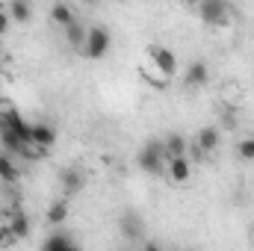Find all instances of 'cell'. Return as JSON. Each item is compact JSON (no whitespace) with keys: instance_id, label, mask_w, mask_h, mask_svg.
<instances>
[{"instance_id":"1","label":"cell","mask_w":254,"mask_h":251,"mask_svg":"<svg viewBox=\"0 0 254 251\" xmlns=\"http://www.w3.org/2000/svg\"><path fill=\"white\" fill-rule=\"evenodd\" d=\"M110 48H113V36H110V30L107 27H101V24H95V27H89V36H86V57L89 60H104L107 54H110Z\"/></svg>"},{"instance_id":"2","label":"cell","mask_w":254,"mask_h":251,"mask_svg":"<svg viewBox=\"0 0 254 251\" xmlns=\"http://www.w3.org/2000/svg\"><path fill=\"white\" fill-rule=\"evenodd\" d=\"M163 163H166V151H163V142H145V148L139 151V169L142 172H151V175H157L160 169H163Z\"/></svg>"},{"instance_id":"3","label":"cell","mask_w":254,"mask_h":251,"mask_svg":"<svg viewBox=\"0 0 254 251\" xmlns=\"http://www.w3.org/2000/svg\"><path fill=\"white\" fill-rule=\"evenodd\" d=\"M228 3L225 0H201L198 3V18L204 21V24H210V27H219V24H225L228 21Z\"/></svg>"},{"instance_id":"4","label":"cell","mask_w":254,"mask_h":251,"mask_svg":"<svg viewBox=\"0 0 254 251\" xmlns=\"http://www.w3.org/2000/svg\"><path fill=\"white\" fill-rule=\"evenodd\" d=\"M148 57H151V63L160 68L163 77L172 80V77L178 74V57H175L169 48H163V45H151V48H148Z\"/></svg>"},{"instance_id":"5","label":"cell","mask_w":254,"mask_h":251,"mask_svg":"<svg viewBox=\"0 0 254 251\" xmlns=\"http://www.w3.org/2000/svg\"><path fill=\"white\" fill-rule=\"evenodd\" d=\"M207 80H210V68H207V63L192 60V63L187 65V71H184V83H187L190 89H201V86H207Z\"/></svg>"},{"instance_id":"6","label":"cell","mask_w":254,"mask_h":251,"mask_svg":"<svg viewBox=\"0 0 254 251\" xmlns=\"http://www.w3.org/2000/svg\"><path fill=\"white\" fill-rule=\"evenodd\" d=\"M30 142H33L36 148L48 151V148L57 145V130L51 125H30Z\"/></svg>"},{"instance_id":"7","label":"cell","mask_w":254,"mask_h":251,"mask_svg":"<svg viewBox=\"0 0 254 251\" xmlns=\"http://www.w3.org/2000/svg\"><path fill=\"white\" fill-rule=\"evenodd\" d=\"M219 142H222L219 127H201V130H198V136H195V148H198L201 154L216 151V148H219Z\"/></svg>"},{"instance_id":"8","label":"cell","mask_w":254,"mask_h":251,"mask_svg":"<svg viewBox=\"0 0 254 251\" xmlns=\"http://www.w3.org/2000/svg\"><path fill=\"white\" fill-rule=\"evenodd\" d=\"M6 228H9L12 240L18 243V240H24V237L30 234V219H27L21 210H9V222H6Z\"/></svg>"},{"instance_id":"9","label":"cell","mask_w":254,"mask_h":251,"mask_svg":"<svg viewBox=\"0 0 254 251\" xmlns=\"http://www.w3.org/2000/svg\"><path fill=\"white\" fill-rule=\"evenodd\" d=\"M0 127H6V130H12L18 139H24V142H30V125L21 119V113L18 110H12L6 119H0Z\"/></svg>"},{"instance_id":"10","label":"cell","mask_w":254,"mask_h":251,"mask_svg":"<svg viewBox=\"0 0 254 251\" xmlns=\"http://www.w3.org/2000/svg\"><path fill=\"white\" fill-rule=\"evenodd\" d=\"M42 251H80V246L68 237V234H51L45 243H42Z\"/></svg>"},{"instance_id":"11","label":"cell","mask_w":254,"mask_h":251,"mask_svg":"<svg viewBox=\"0 0 254 251\" xmlns=\"http://www.w3.org/2000/svg\"><path fill=\"white\" fill-rule=\"evenodd\" d=\"M166 166H169V178H172L175 184H187V181H190L192 166H190L187 157H175V160H169Z\"/></svg>"},{"instance_id":"12","label":"cell","mask_w":254,"mask_h":251,"mask_svg":"<svg viewBox=\"0 0 254 251\" xmlns=\"http://www.w3.org/2000/svg\"><path fill=\"white\" fill-rule=\"evenodd\" d=\"M60 181H63V189L68 195H77V192L83 189V172H80L77 166H68V169H63Z\"/></svg>"},{"instance_id":"13","label":"cell","mask_w":254,"mask_h":251,"mask_svg":"<svg viewBox=\"0 0 254 251\" xmlns=\"http://www.w3.org/2000/svg\"><path fill=\"white\" fill-rule=\"evenodd\" d=\"M163 151H166V163L175 160V157H187V139L181 133H172L166 142H163Z\"/></svg>"},{"instance_id":"14","label":"cell","mask_w":254,"mask_h":251,"mask_svg":"<svg viewBox=\"0 0 254 251\" xmlns=\"http://www.w3.org/2000/svg\"><path fill=\"white\" fill-rule=\"evenodd\" d=\"M122 231L127 234V240H142L145 237V222L136 213H127L125 219H122Z\"/></svg>"},{"instance_id":"15","label":"cell","mask_w":254,"mask_h":251,"mask_svg":"<svg viewBox=\"0 0 254 251\" xmlns=\"http://www.w3.org/2000/svg\"><path fill=\"white\" fill-rule=\"evenodd\" d=\"M86 36H89V30H86L80 21H74V24L65 27V39H68L71 48H86Z\"/></svg>"},{"instance_id":"16","label":"cell","mask_w":254,"mask_h":251,"mask_svg":"<svg viewBox=\"0 0 254 251\" xmlns=\"http://www.w3.org/2000/svg\"><path fill=\"white\" fill-rule=\"evenodd\" d=\"M18 178H21V172L12 163V157L9 154H0V181L3 184H18Z\"/></svg>"},{"instance_id":"17","label":"cell","mask_w":254,"mask_h":251,"mask_svg":"<svg viewBox=\"0 0 254 251\" xmlns=\"http://www.w3.org/2000/svg\"><path fill=\"white\" fill-rule=\"evenodd\" d=\"M51 21L60 24V27H68V24H74L77 18H74V9H71L68 3H57V6L51 9Z\"/></svg>"},{"instance_id":"18","label":"cell","mask_w":254,"mask_h":251,"mask_svg":"<svg viewBox=\"0 0 254 251\" xmlns=\"http://www.w3.org/2000/svg\"><path fill=\"white\" fill-rule=\"evenodd\" d=\"M65 219H68V204H65V201H54V204L48 207V222H51V225H63Z\"/></svg>"},{"instance_id":"19","label":"cell","mask_w":254,"mask_h":251,"mask_svg":"<svg viewBox=\"0 0 254 251\" xmlns=\"http://www.w3.org/2000/svg\"><path fill=\"white\" fill-rule=\"evenodd\" d=\"M27 18H30V6H27L24 0H12V3H9V21L24 24Z\"/></svg>"},{"instance_id":"20","label":"cell","mask_w":254,"mask_h":251,"mask_svg":"<svg viewBox=\"0 0 254 251\" xmlns=\"http://www.w3.org/2000/svg\"><path fill=\"white\" fill-rule=\"evenodd\" d=\"M237 154H240L243 160H254V136H252V139H246V142H240V145H237Z\"/></svg>"},{"instance_id":"21","label":"cell","mask_w":254,"mask_h":251,"mask_svg":"<svg viewBox=\"0 0 254 251\" xmlns=\"http://www.w3.org/2000/svg\"><path fill=\"white\" fill-rule=\"evenodd\" d=\"M15 240H12V234H9V228L6 225H0V249H6V246H12Z\"/></svg>"},{"instance_id":"22","label":"cell","mask_w":254,"mask_h":251,"mask_svg":"<svg viewBox=\"0 0 254 251\" xmlns=\"http://www.w3.org/2000/svg\"><path fill=\"white\" fill-rule=\"evenodd\" d=\"M9 24H12V21H9V12H0V36L9 30Z\"/></svg>"},{"instance_id":"23","label":"cell","mask_w":254,"mask_h":251,"mask_svg":"<svg viewBox=\"0 0 254 251\" xmlns=\"http://www.w3.org/2000/svg\"><path fill=\"white\" fill-rule=\"evenodd\" d=\"M142 251H163V246H160V243H154V240H148V243L142 246Z\"/></svg>"}]
</instances>
